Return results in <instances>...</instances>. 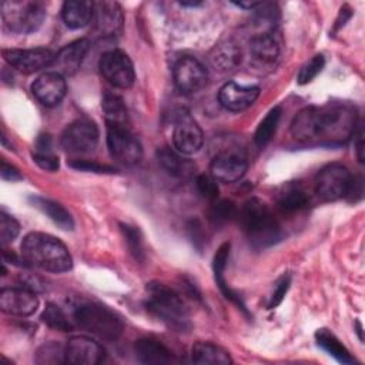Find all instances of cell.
I'll return each mask as SVG.
<instances>
[{"mask_svg": "<svg viewBox=\"0 0 365 365\" xmlns=\"http://www.w3.org/2000/svg\"><path fill=\"white\" fill-rule=\"evenodd\" d=\"M356 114L349 104L329 103L301 110L291 123V134L308 144L338 145L352 137Z\"/></svg>", "mask_w": 365, "mask_h": 365, "instance_id": "obj_1", "label": "cell"}, {"mask_svg": "<svg viewBox=\"0 0 365 365\" xmlns=\"http://www.w3.org/2000/svg\"><path fill=\"white\" fill-rule=\"evenodd\" d=\"M21 257L27 265L48 272H66L73 265L67 247L44 232H30L23 238Z\"/></svg>", "mask_w": 365, "mask_h": 365, "instance_id": "obj_2", "label": "cell"}, {"mask_svg": "<svg viewBox=\"0 0 365 365\" xmlns=\"http://www.w3.org/2000/svg\"><path fill=\"white\" fill-rule=\"evenodd\" d=\"M240 220L250 244L257 250L268 248L282 238L278 220L265 202L251 198L240 210Z\"/></svg>", "mask_w": 365, "mask_h": 365, "instance_id": "obj_3", "label": "cell"}, {"mask_svg": "<svg viewBox=\"0 0 365 365\" xmlns=\"http://www.w3.org/2000/svg\"><path fill=\"white\" fill-rule=\"evenodd\" d=\"M145 291V308L154 317L177 332H187L191 329L188 309L174 289L154 281L147 284Z\"/></svg>", "mask_w": 365, "mask_h": 365, "instance_id": "obj_4", "label": "cell"}, {"mask_svg": "<svg viewBox=\"0 0 365 365\" xmlns=\"http://www.w3.org/2000/svg\"><path fill=\"white\" fill-rule=\"evenodd\" d=\"M73 315L80 328L106 341L117 339L124 329L121 318L110 308L97 302H81L76 305Z\"/></svg>", "mask_w": 365, "mask_h": 365, "instance_id": "obj_5", "label": "cell"}, {"mask_svg": "<svg viewBox=\"0 0 365 365\" xmlns=\"http://www.w3.org/2000/svg\"><path fill=\"white\" fill-rule=\"evenodd\" d=\"M46 17V9L40 1L11 0L1 4V19L4 26L19 34L36 31Z\"/></svg>", "mask_w": 365, "mask_h": 365, "instance_id": "obj_6", "label": "cell"}, {"mask_svg": "<svg viewBox=\"0 0 365 365\" xmlns=\"http://www.w3.org/2000/svg\"><path fill=\"white\" fill-rule=\"evenodd\" d=\"M107 147L111 157L124 165H134L143 157V147L127 125L107 124Z\"/></svg>", "mask_w": 365, "mask_h": 365, "instance_id": "obj_7", "label": "cell"}, {"mask_svg": "<svg viewBox=\"0 0 365 365\" xmlns=\"http://www.w3.org/2000/svg\"><path fill=\"white\" fill-rule=\"evenodd\" d=\"M351 181V171L344 164L332 163L321 168L317 174L315 190L324 201H336L346 195Z\"/></svg>", "mask_w": 365, "mask_h": 365, "instance_id": "obj_8", "label": "cell"}, {"mask_svg": "<svg viewBox=\"0 0 365 365\" xmlns=\"http://www.w3.org/2000/svg\"><path fill=\"white\" fill-rule=\"evenodd\" d=\"M100 71L104 78L117 88H130L135 80L134 66L121 50L106 51L100 58Z\"/></svg>", "mask_w": 365, "mask_h": 365, "instance_id": "obj_9", "label": "cell"}, {"mask_svg": "<svg viewBox=\"0 0 365 365\" xmlns=\"http://www.w3.org/2000/svg\"><path fill=\"white\" fill-rule=\"evenodd\" d=\"M175 87L184 94H192L204 88L208 80V73L204 64L192 56L180 57L173 68Z\"/></svg>", "mask_w": 365, "mask_h": 365, "instance_id": "obj_10", "label": "cell"}, {"mask_svg": "<svg viewBox=\"0 0 365 365\" xmlns=\"http://www.w3.org/2000/svg\"><path fill=\"white\" fill-rule=\"evenodd\" d=\"M60 141L61 147L68 153H88L94 150L98 143V128L91 120H76L63 131Z\"/></svg>", "mask_w": 365, "mask_h": 365, "instance_id": "obj_11", "label": "cell"}, {"mask_svg": "<svg viewBox=\"0 0 365 365\" xmlns=\"http://www.w3.org/2000/svg\"><path fill=\"white\" fill-rule=\"evenodd\" d=\"M204 141L202 130L198 123L185 111H180L174 120L173 144L175 150L184 155L200 151Z\"/></svg>", "mask_w": 365, "mask_h": 365, "instance_id": "obj_12", "label": "cell"}, {"mask_svg": "<svg viewBox=\"0 0 365 365\" xmlns=\"http://www.w3.org/2000/svg\"><path fill=\"white\" fill-rule=\"evenodd\" d=\"M54 53L48 48L37 47V48H10L3 50L4 60L14 67L16 70L30 74L36 73L41 68L53 66Z\"/></svg>", "mask_w": 365, "mask_h": 365, "instance_id": "obj_13", "label": "cell"}, {"mask_svg": "<svg viewBox=\"0 0 365 365\" xmlns=\"http://www.w3.org/2000/svg\"><path fill=\"white\" fill-rule=\"evenodd\" d=\"M123 10L117 1L93 3L91 23L94 30L101 37H113L123 29Z\"/></svg>", "mask_w": 365, "mask_h": 365, "instance_id": "obj_14", "label": "cell"}, {"mask_svg": "<svg viewBox=\"0 0 365 365\" xmlns=\"http://www.w3.org/2000/svg\"><path fill=\"white\" fill-rule=\"evenodd\" d=\"M0 308L4 314L16 317H29L38 308V298L34 291L20 288H3L0 292Z\"/></svg>", "mask_w": 365, "mask_h": 365, "instance_id": "obj_15", "label": "cell"}, {"mask_svg": "<svg viewBox=\"0 0 365 365\" xmlns=\"http://www.w3.org/2000/svg\"><path fill=\"white\" fill-rule=\"evenodd\" d=\"M103 346L94 339L77 335L68 339L66 345V362L74 365H96L104 359Z\"/></svg>", "mask_w": 365, "mask_h": 365, "instance_id": "obj_16", "label": "cell"}, {"mask_svg": "<svg viewBox=\"0 0 365 365\" xmlns=\"http://www.w3.org/2000/svg\"><path fill=\"white\" fill-rule=\"evenodd\" d=\"M31 91L43 106L54 107L61 103L67 91L64 76L56 71H47L34 80Z\"/></svg>", "mask_w": 365, "mask_h": 365, "instance_id": "obj_17", "label": "cell"}, {"mask_svg": "<svg viewBox=\"0 0 365 365\" xmlns=\"http://www.w3.org/2000/svg\"><path fill=\"white\" fill-rule=\"evenodd\" d=\"M258 96L259 87L257 86H242L228 81L220 88L218 101L228 111H242L252 106Z\"/></svg>", "mask_w": 365, "mask_h": 365, "instance_id": "obj_18", "label": "cell"}, {"mask_svg": "<svg viewBox=\"0 0 365 365\" xmlns=\"http://www.w3.org/2000/svg\"><path fill=\"white\" fill-rule=\"evenodd\" d=\"M247 171V161L235 153H221L210 164L211 177L220 182H235Z\"/></svg>", "mask_w": 365, "mask_h": 365, "instance_id": "obj_19", "label": "cell"}, {"mask_svg": "<svg viewBox=\"0 0 365 365\" xmlns=\"http://www.w3.org/2000/svg\"><path fill=\"white\" fill-rule=\"evenodd\" d=\"M88 48H90V41L87 38H80L67 44L54 56V61H53V66L56 67L54 71L61 76L74 74L80 68Z\"/></svg>", "mask_w": 365, "mask_h": 365, "instance_id": "obj_20", "label": "cell"}, {"mask_svg": "<svg viewBox=\"0 0 365 365\" xmlns=\"http://www.w3.org/2000/svg\"><path fill=\"white\" fill-rule=\"evenodd\" d=\"M157 160L168 174L177 178L188 180L195 173V164L177 150L161 147L157 150Z\"/></svg>", "mask_w": 365, "mask_h": 365, "instance_id": "obj_21", "label": "cell"}, {"mask_svg": "<svg viewBox=\"0 0 365 365\" xmlns=\"http://www.w3.org/2000/svg\"><path fill=\"white\" fill-rule=\"evenodd\" d=\"M230 242H224L215 252L214 255V259H212V269H214V277H215V282L220 288V291L224 294V297L227 299H230L231 302L237 304L240 307V309L242 312L247 314V308L241 299V297L227 285L225 279H224V271H225V267H227V261H228V257H230Z\"/></svg>", "mask_w": 365, "mask_h": 365, "instance_id": "obj_22", "label": "cell"}, {"mask_svg": "<svg viewBox=\"0 0 365 365\" xmlns=\"http://www.w3.org/2000/svg\"><path fill=\"white\" fill-rule=\"evenodd\" d=\"M241 48L232 40H224L218 43L210 56L212 66L222 73L232 71L241 64Z\"/></svg>", "mask_w": 365, "mask_h": 365, "instance_id": "obj_23", "label": "cell"}, {"mask_svg": "<svg viewBox=\"0 0 365 365\" xmlns=\"http://www.w3.org/2000/svg\"><path fill=\"white\" fill-rule=\"evenodd\" d=\"M134 352L143 364H168L173 361L171 351L154 338H141L135 341Z\"/></svg>", "mask_w": 365, "mask_h": 365, "instance_id": "obj_24", "label": "cell"}, {"mask_svg": "<svg viewBox=\"0 0 365 365\" xmlns=\"http://www.w3.org/2000/svg\"><path fill=\"white\" fill-rule=\"evenodd\" d=\"M250 51L259 63H274L279 56V41L274 31H262L251 38Z\"/></svg>", "mask_w": 365, "mask_h": 365, "instance_id": "obj_25", "label": "cell"}, {"mask_svg": "<svg viewBox=\"0 0 365 365\" xmlns=\"http://www.w3.org/2000/svg\"><path fill=\"white\" fill-rule=\"evenodd\" d=\"M61 17L67 27L83 29L93 19V3L86 0H68L63 4Z\"/></svg>", "mask_w": 365, "mask_h": 365, "instance_id": "obj_26", "label": "cell"}, {"mask_svg": "<svg viewBox=\"0 0 365 365\" xmlns=\"http://www.w3.org/2000/svg\"><path fill=\"white\" fill-rule=\"evenodd\" d=\"M192 362L200 365H230L232 359L227 349L212 342H197L191 349Z\"/></svg>", "mask_w": 365, "mask_h": 365, "instance_id": "obj_27", "label": "cell"}, {"mask_svg": "<svg viewBox=\"0 0 365 365\" xmlns=\"http://www.w3.org/2000/svg\"><path fill=\"white\" fill-rule=\"evenodd\" d=\"M31 202L36 208H38L41 212H44L57 227H60L64 231H71L74 228V220L68 210H66L61 204L43 198V197H33Z\"/></svg>", "mask_w": 365, "mask_h": 365, "instance_id": "obj_28", "label": "cell"}, {"mask_svg": "<svg viewBox=\"0 0 365 365\" xmlns=\"http://www.w3.org/2000/svg\"><path fill=\"white\" fill-rule=\"evenodd\" d=\"M101 110L106 118V124H127V107L118 94L106 91L101 98Z\"/></svg>", "mask_w": 365, "mask_h": 365, "instance_id": "obj_29", "label": "cell"}, {"mask_svg": "<svg viewBox=\"0 0 365 365\" xmlns=\"http://www.w3.org/2000/svg\"><path fill=\"white\" fill-rule=\"evenodd\" d=\"M317 344L327 351L331 356H334L341 364H354V358L349 351L344 346V344L328 329H318L315 334Z\"/></svg>", "mask_w": 365, "mask_h": 365, "instance_id": "obj_30", "label": "cell"}, {"mask_svg": "<svg viewBox=\"0 0 365 365\" xmlns=\"http://www.w3.org/2000/svg\"><path fill=\"white\" fill-rule=\"evenodd\" d=\"M308 194L298 185H287L278 195V204L284 211H298L308 205Z\"/></svg>", "mask_w": 365, "mask_h": 365, "instance_id": "obj_31", "label": "cell"}, {"mask_svg": "<svg viewBox=\"0 0 365 365\" xmlns=\"http://www.w3.org/2000/svg\"><path fill=\"white\" fill-rule=\"evenodd\" d=\"M279 118H281V107L279 106H275L274 108H271L267 113L264 120L257 127V131H255V135H254L255 144L258 147L262 148V147H265L269 143V140L272 138V135H274V133L277 130Z\"/></svg>", "mask_w": 365, "mask_h": 365, "instance_id": "obj_32", "label": "cell"}, {"mask_svg": "<svg viewBox=\"0 0 365 365\" xmlns=\"http://www.w3.org/2000/svg\"><path fill=\"white\" fill-rule=\"evenodd\" d=\"M41 321L47 324L50 328L61 331V332H68L73 329L71 322L68 321L67 315L63 312V309L56 305V304H47L46 308L41 312Z\"/></svg>", "mask_w": 365, "mask_h": 365, "instance_id": "obj_33", "label": "cell"}, {"mask_svg": "<svg viewBox=\"0 0 365 365\" xmlns=\"http://www.w3.org/2000/svg\"><path fill=\"white\" fill-rule=\"evenodd\" d=\"M238 210L230 200H215L208 210V218L214 224H224L237 217Z\"/></svg>", "mask_w": 365, "mask_h": 365, "instance_id": "obj_34", "label": "cell"}, {"mask_svg": "<svg viewBox=\"0 0 365 365\" xmlns=\"http://www.w3.org/2000/svg\"><path fill=\"white\" fill-rule=\"evenodd\" d=\"M120 230L123 232V237L125 240V244L131 252V255L137 261L144 259V247H143V237L137 227H133L130 224H120Z\"/></svg>", "mask_w": 365, "mask_h": 365, "instance_id": "obj_35", "label": "cell"}, {"mask_svg": "<svg viewBox=\"0 0 365 365\" xmlns=\"http://www.w3.org/2000/svg\"><path fill=\"white\" fill-rule=\"evenodd\" d=\"M37 364H58L66 362V348L56 342H50L43 345L37 351Z\"/></svg>", "mask_w": 365, "mask_h": 365, "instance_id": "obj_36", "label": "cell"}, {"mask_svg": "<svg viewBox=\"0 0 365 365\" xmlns=\"http://www.w3.org/2000/svg\"><path fill=\"white\" fill-rule=\"evenodd\" d=\"M325 66V58L322 54H317L314 56L309 61H307L301 68H299V73H298V84H308L311 83L324 68Z\"/></svg>", "mask_w": 365, "mask_h": 365, "instance_id": "obj_37", "label": "cell"}, {"mask_svg": "<svg viewBox=\"0 0 365 365\" xmlns=\"http://www.w3.org/2000/svg\"><path fill=\"white\" fill-rule=\"evenodd\" d=\"M20 232V224L6 211L0 212V240L3 244L11 242Z\"/></svg>", "mask_w": 365, "mask_h": 365, "instance_id": "obj_38", "label": "cell"}, {"mask_svg": "<svg viewBox=\"0 0 365 365\" xmlns=\"http://www.w3.org/2000/svg\"><path fill=\"white\" fill-rule=\"evenodd\" d=\"M195 185H197L198 192L204 198H207L210 201H215L218 198L220 188H218L217 180H214L211 175H205V174L198 175L195 180Z\"/></svg>", "mask_w": 365, "mask_h": 365, "instance_id": "obj_39", "label": "cell"}, {"mask_svg": "<svg viewBox=\"0 0 365 365\" xmlns=\"http://www.w3.org/2000/svg\"><path fill=\"white\" fill-rule=\"evenodd\" d=\"M34 163L46 170V171H57L60 167V161L58 157L53 153V150H34V153L31 154Z\"/></svg>", "mask_w": 365, "mask_h": 365, "instance_id": "obj_40", "label": "cell"}, {"mask_svg": "<svg viewBox=\"0 0 365 365\" xmlns=\"http://www.w3.org/2000/svg\"><path fill=\"white\" fill-rule=\"evenodd\" d=\"M289 285H291V275H289V274H284V275L277 281V284H275V287H274V291H272V294H271V297H269L268 309H274L275 307H278V305L282 302V299H284V297H285V294H287Z\"/></svg>", "mask_w": 365, "mask_h": 365, "instance_id": "obj_41", "label": "cell"}, {"mask_svg": "<svg viewBox=\"0 0 365 365\" xmlns=\"http://www.w3.org/2000/svg\"><path fill=\"white\" fill-rule=\"evenodd\" d=\"M70 167L80 170V171H90V173H98V174H113L115 173V168L106 165V164H100L96 161H90V160H74L70 163Z\"/></svg>", "mask_w": 365, "mask_h": 365, "instance_id": "obj_42", "label": "cell"}, {"mask_svg": "<svg viewBox=\"0 0 365 365\" xmlns=\"http://www.w3.org/2000/svg\"><path fill=\"white\" fill-rule=\"evenodd\" d=\"M0 174H1V178H3V180H7V181H19V180L23 178V175L20 174V171H19L14 165L7 164L6 161H1Z\"/></svg>", "mask_w": 365, "mask_h": 365, "instance_id": "obj_43", "label": "cell"}, {"mask_svg": "<svg viewBox=\"0 0 365 365\" xmlns=\"http://www.w3.org/2000/svg\"><path fill=\"white\" fill-rule=\"evenodd\" d=\"M355 137V151H356V157L359 163H364V131H362V125H356L354 134Z\"/></svg>", "mask_w": 365, "mask_h": 365, "instance_id": "obj_44", "label": "cell"}, {"mask_svg": "<svg viewBox=\"0 0 365 365\" xmlns=\"http://www.w3.org/2000/svg\"><path fill=\"white\" fill-rule=\"evenodd\" d=\"M234 4L247 10H255L262 4V1H234Z\"/></svg>", "mask_w": 365, "mask_h": 365, "instance_id": "obj_45", "label": "cell"}, {"mask_svg": "<svg viewBox=\"0 0 365 365\" xmlns=\"http://www.w3.org/2000/svg\"><path fill=\"white\" fill-rule=\"evenodd\" d=\"M349 17H351V10H349V9H348V10H345V7H344V9H341V13H339V19L336 20L335 29H339L341 26H344V24H345V21H346Z\"/></svg>", "mask_w": 365, "mask_h": 365, "instance_id": "obj_46", "label": "cell"}, {"mask_svg": "<svg viewBox=\"0 0 365 365\" xmlns=\"http://www.w3.org/2000/svg\"><path fill=\"white\" fill-rule=\"evenodd\" d=\"M180 4L184 7H195V6H201L202 3L201 1H180Z\"/></svg>", "mask_w": 365, "mask_h": 365, "instance_id": "obj_47", "label": "cell"}, {"mask_svg": "<svg viewBox=\"0 0 365 365\" xmlns=\"http://www.w3.org/2000/svg\"><path fill=\"white\" fill-rule=\"evenodd\" d=\"M356 332H358V335H359V339L362 341L364 336H362V327H361V322H359V321H356Z\"/></svg>", "mask_w": 365, "mask_h": 365, "instance_id": "obj_48", "label": "cell"}]
</instances>
